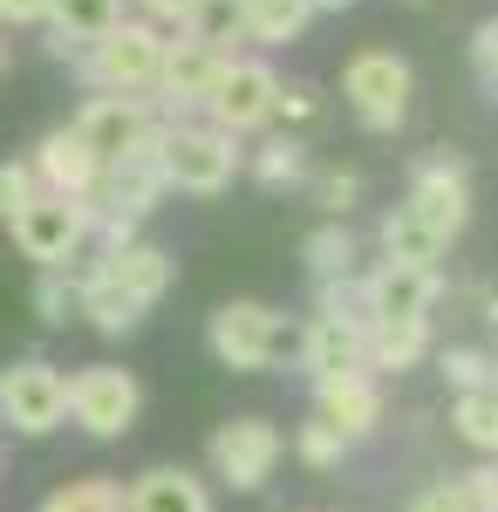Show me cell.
Here are the masks:
<instances>
[{"mask_svg":"<svg viewBox=\"0 0 498 512\" xmlns=\"http://www.w3.org/2000/svg\"><path fill=\"white\" fill-rule=\"evenodd\" d=\"M157 62H164V28H151L144 14H137V21L123 14V28H110L96 48L76 55V76L89 82L96 96H151Z\"/></svg>","mask_w":498,"mask_h":512,"instance_id":"6da1fadb","label":"cell"},{"mask_svg":"<svg viewBox=\"0 0 498 512\" xmlns=\"http://www.w3.org/2000/svg\"><path fill=\"white\" fill-rule=\"evenodd\" d=\"M157 164H164V185L171 192L212 198L246 171V151H239V137L212 130V123H171L164 144H157Z\"/></svg>","mask_w":498,"mask_h":512,"instance_id":"7a4b0ae2","label":"cell"},{"mask_svg":"<svg viewBox=\"0 0 498 512\" xmlns=\"http://www.w3.org/2000/svg\"><path fill=\"white\" fill-rule=\"evenodd\" d=\"M294 342H301V328H294L287 315H273L267 301H226L219 315L205 321V349L219 355L226 369H239V376L273 369Z\"/></svg>","mask_w":498,"mask_h":512,"instance_id":"3957f363","label":"cell"},{"mask_svg":"<svg viewBox=\"0 0 498 512\" xmlns=\"http://www.w3.org/2000/svg\"><path fill=\"white\" fill-rule=\"evenodd\" d=\"M342 96H348V110H355L362 130L389 137L410 117V62L396 48H355L342 69Z\"/></svg>","mask_w":498,"mask_h":512,"instance_id":"277c9868","label":"cell"},{"mask_svg":"<svg viewBox=\"0 0 498 512\" xmlns=\"http://www.w3.org/2000/svg\"><path fill=\"white\" fill-rule=\"evenodd\" d=\"M69 130L96 151V164H116V158H137V151H157L171 123L157 117L151 96H89Z\"/></svg>","mask_w":498,"mask_h":512,"instance_id":"5b68a950","label":"cell"},{"mask_svg":"<svg viewBox=\"0 0 498 512\" xmlns=\"http://www.w3.org/2000/svg\"><path fill=\"white\" fill-rule=\"evenodd\" d=\"M14 226V246L35 260L41 274H69L82 253H89V198H55L41 192L28 212L7 219Z\"/></svg>","mask_w":498,"mask_h":512,"instance_id":"8992f818","label":"cell"},{"mask_svg":"<svg viewBox=\"0 0 498 512\" xmlns=\"http://www.w3.org/2000/svg\"><path fill=\"white\" fill-rule=\"evenodd\" d=\"M273 103H280L273 62H260V55H232L226 69H219V82H212L198 123H212V130H226V137H246V130H267L273 123Z\"/></svg>","mask_w":498,"mask_h":512,"instance_id":"52a82bcc","label":"cell"},{"mask_svg":"<svg viewBox=\"0 0 498 512\" xmlns=\"http://www.w3.org/2000/svg\"><path fill=\"white\" fill-rule=\"evenodd\" d=\"M69 417V376L48 355H21L0 369V424L21 437H48Z\"/></svg>","mask_w":498,"mask_h":512,"instance_id":"ba28073f","label":"cell"},{"mask_svg":"<svg viewBox=\"0 0 498 512\" xmlns=\"http://www.w3.org/2000/svg\"><path fill=\"white\" fill-rule=\"evenodd\" d=\"M137 410H144V383L130 376V369H116V362H89L69 376V424H82L89 437H130L137 424Z\"/></svg>","mask_w":498,"mask_h":512,"instance_id":"9c48e42d","label":"cell"},{"mask_svg":"<svg viewBox=\"0 0 498 512\" xmlns=\"http://www.w3.org/2000/svg\"><path fill=\"white\" fill-rule=\"evenodd\" d=\"M232 55H219V48H205V41L192 35H164V62H157V117L164 123H192V110H205V96H212V82H219V69H226Z\"/></svg>","mask_w":498,"mask_h":512,"instance_id":"30bf717a","label":"cell"},{"mask_svg":"<svg viewBox=\"0 0 498 512\" xmlns=\"http://www.w3.org/2000/svg\"><path fill=\"white\" fill-rule=\"evenodd\" d=\"M212 478L232 485V492H260L273 472H280V458H287V437L273 431L267 417H232L212 431Z\"/></svg>","mask_w":498,"mask_h":512,"instance_id":"8fae6325","label":"cell"},{"mask_svg":"<svg viewBox=\"0 0 498 512\" xmlns=\"http://www.w3.org/2000/svg\"><path fill=\"white\" fill-rule=\"evenodd\" d=\"M403 212L423 219L430 233L451 246V239L471 226V171H464V158H451V151H444V158H423L417 171H410V198H403Z\"/></svg>","mask_w":498,"mask_h":512,"instance_id":"7c38bea8","label":"cell"},{"mask_svg":"<svg viewBox=\"0 0 498 512\" xmlns=\"http://www.w3.org/2000/svg\"><path fill=\"white\" fill-rule=\"evenodd\" d=\"M362 294H369V321H430L437 294H444V274H437V267L376 260V267L362 274Z\"/></svg>","mask_w":498,"mask_h":512,"instance_id":"4fadbf2b","label":"cell"},{"mask_svg":"<svg viewBox=\"0 0 498 512\" xmlns=\"http://www.w3.org/2000/svg\"><path fill=\"white\" fill-rule=\"evenodd\" d=\"M89 274L110 280L123 301H137V308L151 315L157 301L171 294V280H178V260H171L164 246H151V239H137V246H123V253H96V260H89Z\"/></svg>","mask_w":498,"mask_h":512,"instance_id":"5bb4252c","label":"cell"},{"mask_svg":"<svg viewBox=\"0 0 498 512\" xmlns=\"http://www.w3.org/2000/svg\"><path fill=\"white\" fill-rule=\"evenodd\" d=\"M164 192H171V185H164V164H157V151H137V158L103 164V178H96V192H89V212H123V219H151Z\"/></svg>","mask_w":498,"mask_h":512,"instance_id":"9a60e30c","label":"cell"},{"mask_svg":"<svg viewBox=\"0 0 498 512\" xmlns=\"http://www.w3.org/2000/svg\"><path fill=\"white\" fill-rule=\"evenodd\" d=\"M314 417L355 444V437H369L383 424V383H376L369 369H355V376H321V383H314Z\"/></svg>","mask_w":498,"mask_h":512,"instance_id":"2e32d148","label":"cell"},{"mask_svg":"<svg viewBox=\"0 0 498 512\" xmlns=\"http://www.w3.org/2000/svg\"><path fill=\"white\" fill-rule=\"evenodd\" d=\"M362 335H369V328H355V321L307 315L294 355H301V369L314 383H321V376H355V369H369V342H362Z\"/></svg>","mask_w":498,"mask_h":512,"instance_id":"e0dca14e","label":"cell"},{"mask_svg":"<svg viewBox=\"0 0 498 512\" xmlns=\"http://www.w3.org/2000/svg\"><path fill=\"white\" fill-rule=\"evenodd\" d=\"M35 178H41V192H55V198H89L96 192V178H103V164H96V151L82 144L76 130L62 123V130H48L35 144Z\"/></svg>","mask_w":498,"mask_h":512,"instance_id":"ac0fdd59","label":"cell"},{"mask_svg":"<svg viewBox=\"0 0 498 512\" xmlns=\"http://www.w3.org/2000/svg\"><path fill=\"white\" fill-rule=\"evenodd\" d=\"M110 28H123V0H55L48 7V55L76 62L82 48H96Z\"/></svg>","mask_w":498,"mask_h":512,"instance_id":"d6986e66","label":"cell"},{"mask_svg":"<svg viewBox=\"0 0 498 512\" xmlns=\"http://www.w3.org/2000/svg\"><path fill=\"white\" fill-rule=\"evenodd\" d=\"M123 512H212V492L185 465H151L137 485H123Z\"/></svg>","mask_w":498,"mask_h":512,"instance_id":"ffe728a7","label":"cell"},{"mask_svg":"<svg viewBox=\"0 0 498 512\" xmlns=\"http://www.w3.org/2000/svg\"><path fill=\"white\" fill-rule=\"evenodd\" d=\"M369 376L376 369H417L423 355H430V321H369Z\"/></svg>","mask_w":498,"mask_h":512,"instance_id":"44dd1931","label":"cell"},{"mask_svg":"<svg viewBox=\"0 0 498 512\" xmlns=\"http://www.w3.org/2000/svg\"><path fill=\"white\" fill-rule=\"evenodd\" d=\"M307 21H314L307 0H246V41H253V48H287V41H301Z\"/></svg>","mask_w":498,"mask_h":512,"instance_id":"7402d4cb","label":"cell"},{"mask_svg":"<svg viewBox=\"0 0 498 512\" xmlns=\"http://www.w3.org/2000/svg\"><path fill=\"white\" fill-rule=\"evenodd\" d=\"M376 246H383V260H403V267H437V253H444V239L430 233L423 219H410L403 205L376 226Z\"/></svg>","mask_w":498,"mask_h":512,"instance_id":"603a6c76","label":"cell"},{"mask_svg":"<svg viewBox=\"0 0 498 512\" xmlns=\"http://www.w3.org/2000/svg\"><path fill=\"white\" fill-rule=\"evenodd\" d=\"M178 35L205 41V48H219V55H239V41H246V0H198L192 21H185Z\"/></svg>","mask_w":498,"mask_h":512,"instance_id":"cb8c5ba5","label":"cell"},{"mask_svg":"<svg viewBox=\"0 0 498 512\" xmlns=\"http://www.w3.org/2000/svg\"><path fill=\"white\" fill-rule=\"evenodd\" d=\"M355 233H348L342 219H328V226H314V233L301 239V260H307V274L314 280H342V274H355Z\"/></svg>","mask_w":498,"mask_h":512,"instance_id":"d4e9b609","label":"cell"},{"mask_svg":"<svg viewBox=\"0 0 498 512\" xmlns=\"http://www.w3.org/2000/svg\"><path fill=\"white\" fill-rule=\"evenodd\" d=\"M246 178L267 185V192H287V185L307 178V151L294 144V137H267L260 151H246Z\"/></svg>","mask_w":498,"mask_h":512,"instance_id":"484cf974","label":"cell"},{"mask_svg":"<svg viewBox=\"0 0 498 512\" xmlns=\"http://www.w3.org/2000/svg\"><path fill=\"white\" fill-rule=\"evenodd\" d=\"M451 431H458L471 451L498 458V396L492 390H464L458 403H451Z\"/></svg>","mask_w":498,"mask_h":512,"instance_id":"4316f807","label":"cell"},{"mask_svg":"<svg viewBox=\"0 0 498 512\" xmlns=\"http://www.w3.org/2000/svg\"><path fill=\"white\" fill-rule=\"evenodd\" d=\"M41 512H123V485L116 478H69V485H55L48 499H41Z\"/></svg>","mask_w":498,"mask_h":512,"instance_id":"83f0119b","label":"cell"},{"mask_svg":"<svg viewBox=\"0 0 498 512\" xmlns=\"http://www.w3.org/2000/svg\"><path fill=\"white\" fill-rule=\"evenodd\" d=\"M437 369H444V383L451 390H492V355L485 349H471V342H451V349L437 355Z\"/></svg>","mask_w":498,"mask_h":512,"instance_id":"f1b7e54d","label":"cell"},{"mask_svg":"<svg viewBox=\"0 0 498 512\" xmlns=\"http://www.w3.org/2000/svg\"><path fill=\"white\" fill-rule=\"evenodd\" d=\"M294 451H301V465H314V472H335V465L348 458V437H342V431H328V424L314 417V424H301Z\"/></svg>","mask_w":498,"mask_h":512,"instance_id":"f546056e","label":"cell"},{"mask_svg":"<svg viewBox=\"0 0 498 512\" xmlns=\"http://www.w3.org/2000/svg\"><path fill=\"white\" fill-rule=\"evenodd\" d=\"M41 198V178H35V164L28 158H7L0 164V219H14V212H28Z\"/></svg>","mask_w":498,"mask_h":512,"instance_id":"4dcf8cb0","label":"cell"},{"mask_svg":"<svg viewBox=\"0 0 498 512\" xmlns=\"http://www.w3.org/2000/svg\"><path fill=\"white\" fill-rule=\"evenodd\" d=\"M35 308L48 328H62V321L76 315V274H41L35 280Z\"/></svg>","mask_w":498,"mask_h":512,"instance_id":"1f68e13d","label":"cell"},{"mask_svg":"<svg viewBox=\"0 0 498 512\" xmlns=\"http://www.w3.org/2000/svg\"><path fill=\"white\" fill-rule=\"evenodd\" d=\"M355 198H362V178H355V171H321V178H314V205H321L328 219H348Z\"/></svg>","mask_w":498,"mask_h":512,"instance_id":"d6a6232c","label":"cell"},{"mask_svg":"<svg viewBox=\"0 0 498 512\" xmlns=\"http://www.w3.org/2000/svg\"><path fill=\"white\" fill-rule=\"evenodd\" d=\"M471 76L485 82V96H498V14L471 28Z\"/></svg>","mask_w":498,"mask_h":512,"instance_id":"836d02e7","label":"cell"},{"mask_svg":"<svg viewBox=\"0 0 498 512\" xmlns=\"http://www.w3.org/2000/svg\"><path fill=\"white\" fill-rule=\"evenodd\" d=\"M410 512H471V499H464V478H430L417 499H410Z\"/></svg>","mask_w":498,"mask_h":512,"instance_id":"e575fe53","label":"cell"},{"mask_svg":"<svg viewBox=\"0 0 498 512\" xmlns=\"http://www.w3.org/2000/svg\"><path fill=\"white\" fill-rule=\"evenodd\" d=\"M464 478V499H471V512H498V458H485V465H471Z\"/></svg>","mask_w":498,"mask_h":512,"instance_id":"d590c367","label":"cell"},{"mask_svg":"<svg viewBox=\"0 0 498 512\" xmlns=\"http://www.w3.org/2000/svg\"><path fill=\"white\" fill-rule=\"evenodd\" d=\"M273 117H287V123L321 117V96H314L307 82H280V103H273Z\"/></svg>","mask_w":498,"mask_h":512,"instance_id":"8d00e7d4","label":"cell"},{"mask_svg":"<svg viewBox=\"0 0 498 512\" xmlns=\"http://www.w3.org/2000/svg\"><path fill=\"white\" fill-rule=\"evenodd\" d=\"M137 7H144V21H151V28H171V35H178V28L192 21L198 0H137Z\"/></svg>","mask_w":498,"mask_h":512,"instance_id":"74e56055","label":"cell"},{"mask_svg":"<svg viewBox=\"0 0 498 512\" xmlns=\"http://www.w3.org/2000/svg\"><path fill=\"white\" fill-rule=\"evenodd\" d=\"M48 7L55 0H0V28H35V21H48Z\"/></svg>","mask_w":498,"mask_h":512,"instance_id":"f35d334b","label":"cell"},{"mask_svg":"<svg viewBox=\"0 0 498 512\" xmlns=\"http://www.w3.org/2000/svg\"><path fill=\"white\" fill-rule=\"evenodd\" d=\"M314 14H342V7H355V0H307Z\"/></svg>","mask_w":498,"mask_h":512,"instance_id":"ab89813d","label":"cell"},{"mask_svg":"<svg viewBox=\"0 0 498 512\" xmlns=\"http://www.w3.org/2000/svg\"><path fill=\"white\" fill-rule=\"evenodd\" d=\"M485 321L498 328V287H485Z\"/></svg>","mask_w":498,"mask_h":512,"instance_id":"60d3db41","label":"cell"},{"mask_svg":"<svg viewBox=\"0 0 498 512\" xmlns=\"http://www.w3.org/2000/svg\"><path fill=\"white\" fill-rule=\"evenodd\" d=\"M0 76H7V28H0Z\"/></svg>","mask_w":498,"mask_h":512,"instance_id":"b9f144b4","label":"cell"},{"mask_svg":"<svg viewBox=\"0 0 498 512\" xmlns=\"http://www.w3.org/2000/svg\"><path fill=\"white\" fill-rule=\"evenodd\" d=\"M492 396H498V355H492Z\"/></svg>","mask_w":498,"mask_h":512,"instance_id":"7bdbcfd3","label":"cell"},{"mask_svg":"<svg viewBox=\"0 0 498 512\" xmlns=\"http://www.w3.org/2000/svg\"><path fill=\"white\" fill-rule=\"evenodd\" d=\"M410 7H417V0H410Z\"/></svg>","mask_w":498,"mask_h":512,"instance_id":"ee69618b","label":"cell"}]
</instances>
